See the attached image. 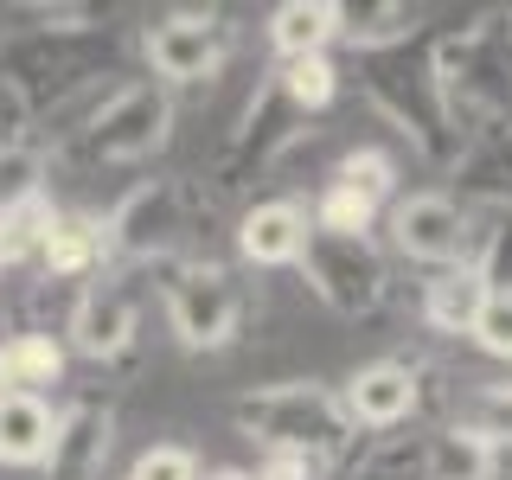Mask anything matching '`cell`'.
I'll use <instances>...</instances> for the list:
<instances>
[{
    "instance_id": "28",
    "label": "cell",
    "mask_w": 512,
    "mask_h": 480,
    "mask_svg": "<svg viewBox=\"0 0 512 480\" xmlns=\"http://www.w3.org/2000/svg\"><path fill=\"white\" fill-rule=\"evenodd\" d=\"M333 180L352 186V192H365L372 205H384V199H391V186H397V160L384 154V148H352L340 167H333Z\"/></svg>"
},
{
    "instance_id": "9",
    "label": "cell",
    "mask_w": 512,
    "mask_h": 480,
    "mask_svg": "<svg viewBox=\"0 0 512 480\" xmlns=\"http://www.w3.org/2000/svg\"><path fill=\"white\" fill-rule=\"evenodd\" d=\"M308 135V116H301L295 103L276 90V77H269L263 90H256V103H250V116H244V128L231 135V148H224V160H218V192H237L244 180H256V173H269L276 160L295 148V141Z\"/></svg>"
},
{
    "instance_id": "22",
    "label": "cell",
    "mask_w": 512,
    "mask_h": 480,
    "mask_svg": "<svg viewBox=\"0 0 512 480\" xmlns=\"http://www.w3.org/2000/svg\"><path fill=\"white\" fill-rule=\"evenodd\" d=\"M269 77H276V90L301 109V116H320V109L340 96V71H333L327 52H320V58H295V64H276Z\"/></svg>"
},
{
    "instance_id": "30",
    "label": "cell",
    "mask_w": 512,
    "mask_h": 480,
    "mask_svg": "<svg viewBox=\"0 0 512 480\" xmlns=\"http://www.w3.org/2000/svg\"><path fill=\"white\" fill-rule=\"evenodd\" d=\"M128 480H199V455L186 442H154L148 455L128 468Z\"/></svg>"
},
{
    "instance_id": "6",
    "label": "cell",
    "mask_w": 512,
    "mask_h": 480,
    "mask_svg": "<svg viewBox=\"0 0 512 480\" xmlns=\"http://www.w3.org/2000/svg\"><path fill=\"white\" fill-rule=\"evenodd\" d=\"M109 256H122L128 269H173V250L186 237V186L180 180H141L116 199V212L103 218Z\"/></svg>"
},
{
    "instance_id": "5",
    "label": "cell",
    "mask_w": 512,
    "mask_h": 480,
    "mask_svg": "<svg viewBox=\"0 0 512 480\" xmlns=\"http://www.w3.org/2000/svg\"><path fill=\"white\" fill-rule=\"evenodd\" d=\"M167 327L186 352L231 346L237 327H244V288H237V276L224 263H205V256L180 263L167 282Z\"/></svg>"
},
{
    "instance_id": "18",
    "label": "cell",
    "mask_w": 512,
    "mask_h": 480,
    "mask_svg": "<svg viewBox=\"0 0 512 480\" xmlns=\"http://www.w3.org/2000/svg\"><path fill=\"white\" fill-rule=\"evenodd\" d=\"M327 39H340V7H333V0H282V7L269 13V45H276L282 64L320 58Z\"/></svg>"
},
{
    "instance_id": "15",
    "label": "cell",
    "mask_w": 512,
    "mask_h": 480,
    "mask_svg": "<svg viewBox=\"0 0 512 480\" xmlns=\"http://www.w3.org/2000/svg\"><path fill=\"white\" fill-rule=\"evenodd\" d=\"M39 263H45V276H58V282H90V276H103V269H109V231H103V218H90V212H58L52 237H45V250H39Z\"/></svg>"
},
{
    "instance_id": "21",
    "label": "cell",
    "mask_w": 512,
    "mask_h": 480,
    "mask_svg": "<svg viewBox=\"0 0 512 480\" xmlns=\"http://www.w3.org/2000/svg\"><path fill=\"white\" fill-rule=\"evenodd\" d=\"M340 39L352 52H384V45H404L416 39V13L397 7V0H384V7H340Z\"/></svg>"
},
{
    "instance_id": "11",
    "label": "cell",
    "mask_w": 512,
    "mask_h": 480,
    "mask_svg": "<svg viewBox=\"0 0 512 480\" xmlns=\"http://www.w3.org/2000/svg\"><path fill=\"white\" fill-rule=\"evenodd\" d=\"M135 320H141V269H128V263L103 269L71 301V346L84 359H116L135 340Z\"/></svg>"
},
{
    "instance_id": "24",
    "label": "cell",
    "mask_w": 512,
    "mask_h": 480,
    "mask_svg": "<svg viewBox=\"0 0 512 480\" xmlns=\"http://www.w3.org/2000/svg\"><path fill=\"white\" fill-rule=\"evenodd\" d=\"M455 429H468V436L487 442L493 455H500V448H512V384H480L468 404H461Z\"/></svg>"
},
{
    "instance_id": "14",
    "label": "cell",
    "mask_w": 512,
    "mask_h": 480,
    "mask_svg": "<svg viewBox=\"0 0 512 480\" xmlns=\"http://www.w3.org/2000/svg\"><path fill=\"white\" fill-rule=\"evenodd\" d=\"M308 237H314V218L308 205L295 199H256L244 218H237V256L256 269H288L308 256Z\"/></svg>"
},
{
    "instance_id": "19",
    "label": "cell",
    "mask_w": 512,
    "mask_h": 480,
    "mask_svg": "<svg viewBox=\"0 0 512 480\" xmlns=\"http://www.w3.org/2000/svg\"><path fill=\"white\" fill-rule=\"evenodd\" d=\"M64 372V346L52 333H13L0 346V391L13 397H45V384H58Z\"/></svg>"
},
{
    "instance_id": "20",
    "label": "cell",
    "mask_w": 512,
    "mask_h": 480,
    "mask_svg": "<svg viewBox=\"0 0 512 480\" xmlns=\"http://www.w3.org/2000/svg\"><path fill=\"white\" fill-rule=\"evenodd\" d=\"M493 468H500V455L455 423L423 442V480H493Z\"/></svg>"
},
{
    "instance_id": "26",
    "label": "cell",
    "mask_w": 512,
    "mask_h": 480,
    "mask_svg": "<svg viewBox=\"0 0 512 480\" xmlns=\"http://www.w3.org/2000/svg\"><path fill=\"white\" fill-rule=\"evenodd\" d=\"M468 269H480V276H487V288H512V212H493L487 224L474 218Z\"/></svg>"
},
{
    "instance_id": "4",
    "label": "cell",
    "mask_w": 512,
    "mask_h": 480,
    "mask_svg": "<svg viewBox=\"0 0 512 480\" xmlns=\"http://www.w3.org/2000/svg\"><path fill=\"white\" fill-rule=\"evenodd\" d=\"M173 135V90L167 84H116L84 135L71 141L77 160L90 167H122V160H148L154 148H167Z\"/></svg>"
},
{
    "instance_id": "16",
    "label": "cell",
    "mask_w": 512,
    "mask_h": 480,
    "mask_svg": "<svg viewBox=\"0 0 512 480\" xmlns=\"http://www.w3.org/2000/svg\"><path fill=\"white\" fill-rule=\"evenodd\" d=\"M58 436V410L45 397H0V461L7 468H45Z\"/></svg>"
},
{
    "instance_id": "2",
    "label": "cell",
    "mask_w": 512,
    "mask_h": 480,
    "mask_svg": "<svg viewBox=\"0 0 512 480\" xmlns=\"http://www.w3.org/2000/svg\"><path fill=\"white\" fill-rule=\"evenodd\" d=\"M231 423L263 448V455H301V461H333L352 455L359 423L346 416V397L327 384H263L231 404Z\"/></svg>"
},
{
    "instance_id": "1",
    "label": "cell",
    "mask_w": 512,
    "mask_h": 480,
    "mask_svg": "<svg viewBox=\"0 0 512 480\" xmlns=\"http://www.w3.org/2000/svg\"><path fill=\"white\" fill-rule=\"evenodd\" d=\"M359 84H365V103H372L423 160H436V167L461 160V128L448 116V96H442V77H436V58H429L423 32L404 39V45H384V52H365Z\"/></svg>"
},
{
    "instance_id": "8",
    "label": "cell",
    "mask_w": 512,
    "mask_h": 480,
    "mask_svg": "<svg viewBox=\"0 0 512 480\" xmlns=\"http://www.w3.org/2000/svg\"><path fill=\"white\" fill-rule=\"evenodd\" d=\"M301 276L333 314H372L384 301V256L372 237H327L314 231L308 237V256H301Z\"/></svg>"
},
{
    "instance_id": "17",
    "label": "cell",
    "mask_w": 512,
    "mask_h": 480,
    "mask_svg": "<svg viewBox=\"0 0 512 480\" xmlns=\"http://www.w3.org/2000/svg\"><path fill=\"white\" fill-rule=\"evenodd\" d=\"M487 276H480V269H436V276L423 282V320L436 333H468L474 340V320H480V308H487Z\"/></svg>"
},
{
    "instance_id": "33",
    "label": "cell",
    "mask_w": 512,
    "mask_h": 480,
    "mask_svg": "<svg viewBox=\"0 0 512 480\" xmlns=\"http://www.w3.org/2000/svg\"><path fill=\"white\" fill-rule=\"evenodd\" d=\"M0 397H7V391H0Z\"/></svg>"
},
{
    "instance_id": "25",
    "label": "cell",
    "mask_w": 512,
    "mask_h": 480,
    "mask_svg": "<svg viewBox=\"0 0 512 480\" xmlns=\"http://www.w3.org/2000/svg\"><path fill=\"white\" fill-rule=\"evenodd\" d=\"M372 224H378V205L340 180L314 199V231H327V237H372Z\"/></svg>"
},
{
    "instance_id": "29",
    "label": "cell",
    "mask_w": 512,
    "mask_h": 480,
    "mask_svg": "<svg viewBox=\"0 0 512 480\" xmlns=\"http://www.w3.org/2000/svg\"><path fill=\"white\" fill-rule=\"evenodd\" d=\"M474 346L493 352V359H512V288H493L487 308L474 320Z\"/></svg>"
},
{
    "instance_id": "7",
    "label": "cell",
    "mask_w": 512,
    "mask_h": 480,
    "mask_svg": "<svg viewBox=\"0 0 512 480\" xmlns=\"http://www.w3.org/2000/svg\"><path fill=\"white\" fill-rule=\"evenodd\" d=\"M231 58V26L224 13L205 7H180V13H160L148 26V64H154V84H212Z\"/></svg>"
},
{
    "instance_id": "12",
    "label": "cell",
    "mask_w": 512,
    "mask_h": 480,
    "mask_svg": "<svg viewBox=\"0 0 512 480\" xmlns=\"http://www.w3.org/2000/svg\"><path fill=\"white\" fill-rule=\"evenodd\" d=\"M109 448H116V410L84 397V404L58 410V436L45 455V480H96L109 468Z\"/></svg>"
},
{
    "instance_id": "3",
    "label": "cell",
    "mask_w": 512,
    "mask_h": 480,
    "mask_svg": "<svg viewBox=\"0 0 512 480\" xmlns=\"http://www.w3.org/2000/svg\"><path fill=\"white\" fill-rule=\"evenodd\" d=\"M103 58H109L103 26H39L0 52V84L20 96L32 116H45L52 103L96 84V64Z\"/></svg>"
},
{
    "instance_id": "10",
    "label": "cell",
    "mask_w": 512,
    "mask_h": 480,
    "mask_svg": "<svg viewBox=\"0 0 512 480\" xmlns=\"http://www.w3.org/2000/svg\"><path fill=\"white\" fill-rule=\"evenodd\" d=\"M391 244L410 256V263L429 269H461L474 250V212L455 199V192H410L391 212Z\"/></svg>"
},
{
    "instance_id": "31",
    "label": "cell",
    "mask_w": 512,
    "mask_h": 480,
    "mask_svg": "<svg viewBox=\"0 0 512 480\" xmlns=\"http://www.w3.org/2000/svg\"><path fill=\"white\" fill-rule=\"evenodd\" d=\"M0 269H7V256H0Z\"/></svg>"
},
{
    "instance_id": "32",
    "label": "cell",
    "mask_w": 512,
    "mask_h": 480,
    "mask_svg": "<svg viewBox=\"0 0 512 480\" xmlns=\"http://www.w3.org/2000/svg\"><path fill=\"white\" fill-rule=\"evenodd\" d=\"M506 26H512V13H506Z\"/></svg>"
},
{
    "instance_id": "23",
    "label": "cell",
    "mask_w": 512,
    "mask_h": 480,
    "mask_svg": "<svg viewBox=\"0 0 512 480\" xmlns=\"http://www.w3.org/2000/svg\"><path fill=\"white\" fill-rule=\"evenodd\" d=\"M45 199V154L39 141H0V218Z\"/></svg>"
},
{
    "instance_id": "27",
    "label": "cell",
    "mask_w": 512,
    "mask_h": 480,
    "mask_svg": "<svg viewBox=\"0 0 512 480\" xmlns=\"http://www.w3.org/2000/svg\"><path fill=\"white\" fill-rule=\"evenodd\" d=\"M52 224H58V205L52 199H32V205H20V212H7V218H0V256H7V263L39 256L45 237H52Z\"/></svg>"
},
{
    "instance_id": "13",
    "label": "cell",
    "mask_w": 512,
    "mask_h": 480,
    "mask_svg": "<svg viewBox=\"0 0 512 480\" xmlns=\"http://www.w3.org/2000/svg\"><path fill=\"white\" fill-rule=\"evenodd\" d=\"M340 397H346V416L359 429H397L423 404V378H416V365H404V359H372L346 378Z\"/></svg>"
}]
</instances>
